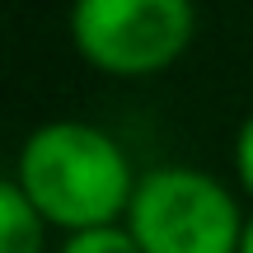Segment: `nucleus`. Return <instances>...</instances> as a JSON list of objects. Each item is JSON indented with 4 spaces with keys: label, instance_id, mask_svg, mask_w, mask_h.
<instances>
[{
    "label": "nucleus",
    "instance_id": "nucleus-4",
    "mask_svg": "<svg viewBox=\"0 0 253 253\" xmlns=\"http://www.w3.org/2000/svg\"><path fill=\"white\" fill-rule=\"evenodd\" d=\"M42 230H38V207L19 183H0V253H38Z\"/></svg>",
    "mask_w": 253,
    "mask_h": 253
},
{
    "label": "nucleus",
    "instance_id": "nucleus-6",
    "mask_svg": "<svg viewBox=\"0 0 253 253\" xmlns=\"http://www.w3.org/2000/svg\"><path fill=\"white\" fill-rule=\"evenodd\" d=\"M239 173H244V183L253 188V118L244 122V131H239Z\"/></svg>",
    "mask_w": 253,
    "mask_h": 253
},
{
    "label": "nucleus",
    "instance_id": "nucleus-3",
    "mask_svg": "<svg viewBox=\"0 0 253 253\" xmlns=\"http://www.w3.org/2000/svg\"><path fill=\"white\" fill-rule=\"evenodd\" d=\"M75 42L89 61L136 75L173 61L192 38L188 0H75Z\"/></svg>",
    "mask_w": 253,
    "mask_h": 253
},
{
    "label": "nucleus",
    "instance_id": "nucleus-2",
    "mask_svg": "<svg viewBox=\"0 0 253 253\" xmlns=\"http://www.w3.org/2000/svg\"><path fill=\"white\" fill-rule=\"evenodd\" d=\"M131 235L145 253H235L244 244L225 188L192 169H160L136 188Z\"/></svg>",
    "mask_w": 253,
    "mask_h": 253
},
{
    "label": "nucleus",
    "instance_id": "nucleus-7",
    "mask_svg": "<svg viewBox=\"0 0 253 253\" xmlns=\"http://www.w3.org/2000/svg\"><path fill=\"white\" fill-rule=\"evenodd\" d=\"M239 253H253V220H249V230H244V244H239Z\"/></svg>",
    "mask_w": 253,
    "mask_h": 253
},
{
    "label": "nucleus",
    "instance_id": "nucleus-5",
    "mask_svg": "<svg viewBox=\"0 0 253 253\" xmlns=\"http://www.w3.org/2000/svg\"><path fill=\"white\" fill-rule=\"evenodd\" d=\"M61 253H145V249L136 244V235H122V230H113V225H94V230L71 235Z\"/></svg>",
    "mask_w": 253,
    "mask_h": 253
},
{
    "label": "nucleus",
    "instance_id": "nucleus-1",
    "mask_svg": "<svg viewBox=\"0 0 253 253\" xmlns=\"http://www.w3.org/2000/svg\"><path fill=\"white\" fill-rule=\"evenodd\" d=\"M19 188L42 216L75 230L103 225L126 197H136L113 136L80 122H52L28 136L19 155Z\"/></svg>",
    "mask_w": 253,
    "mask_h": 253
}]
</instances>
